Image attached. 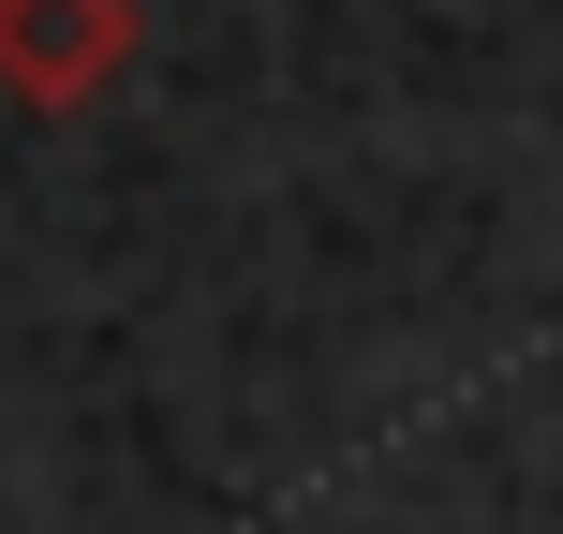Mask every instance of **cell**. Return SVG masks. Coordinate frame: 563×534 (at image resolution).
Masks as SVG:
<instances>
[{
  "label": "cell",
  "mask_w": 563,
  "mask_h": 534,
  "mask_svg": "<svg viewBox=\"0 0 563 534\" xmlns=\"http://www.w3.org/2000/svg\"><path fill=\"white\" fill-rule=\"evenodd\" d=\"M148 59V0H0V105L15 119H89Z\"/></svg>",
  "instance_id": "cell-1"
}]
</instances>
